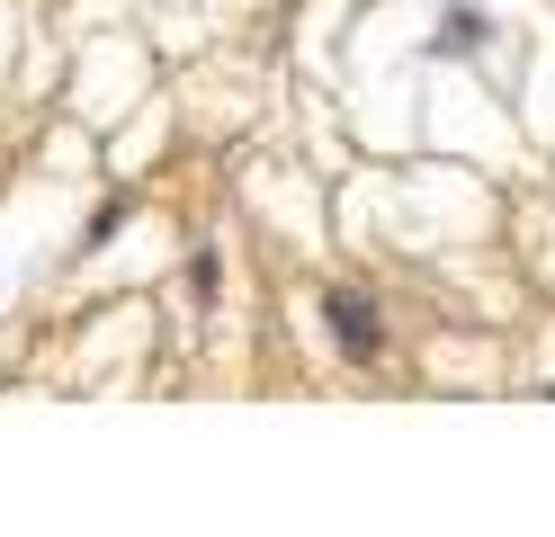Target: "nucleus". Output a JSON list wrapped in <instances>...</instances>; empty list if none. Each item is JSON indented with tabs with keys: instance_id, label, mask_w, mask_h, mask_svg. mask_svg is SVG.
I'll list each match as a JSON object with an SVG mask.
<instances>
[{
	"instance_id": "f257e3e1",
	"label": "nucleus",
	"mask_w": 555,
	"mask_h": 537,
	"mask_svg": "<svg viewBox=\"0 0 555 537\" xmlns=\"http://www.w3.org/2000/svg\"><path fill=\"white\" fill-rule=\"evenodd\" d=\"M332 332H340V349H350V358H367L376 341H386V332H376V305H367V296H332Z\"/></svg>"
}]
</instances>
